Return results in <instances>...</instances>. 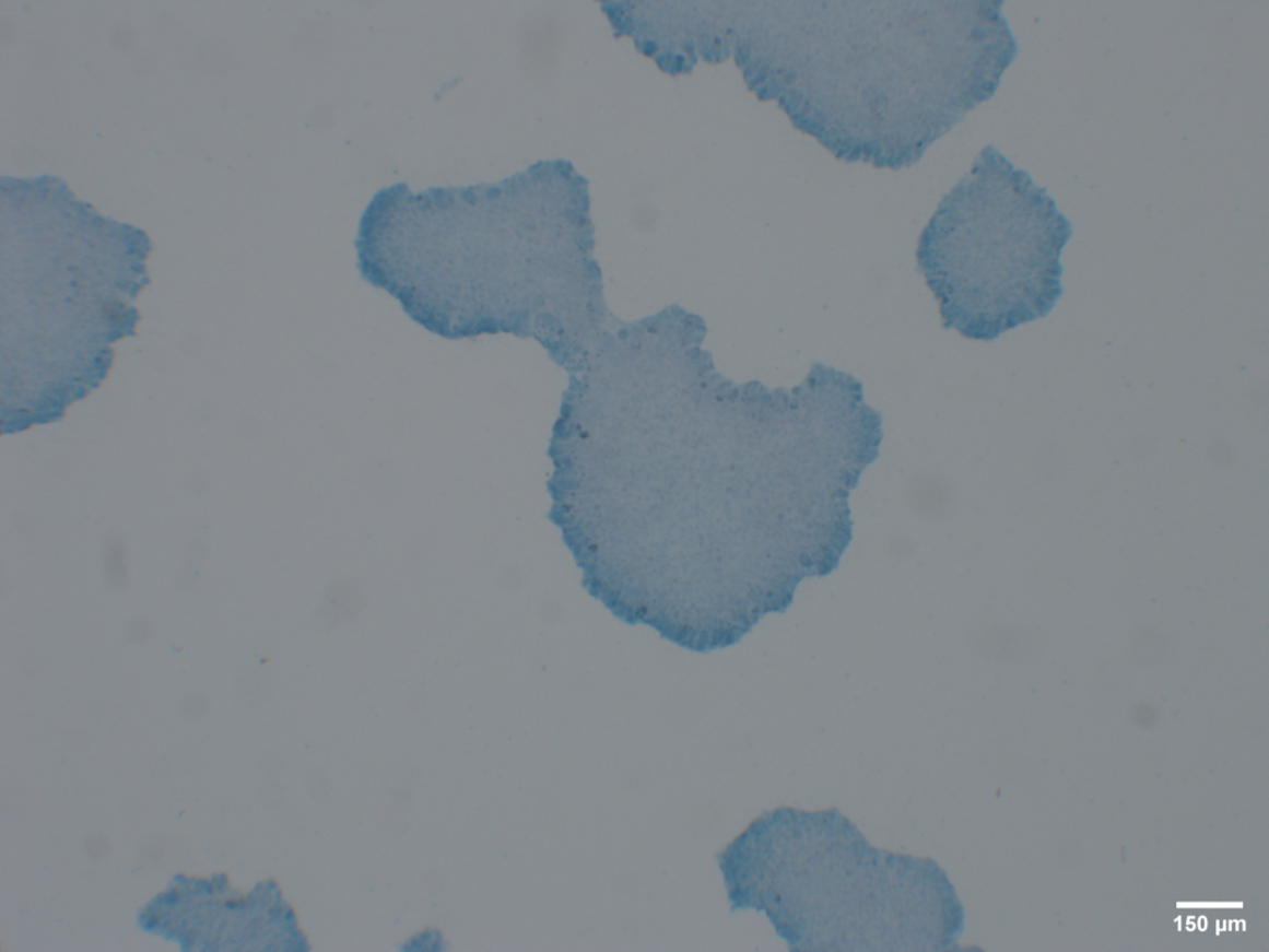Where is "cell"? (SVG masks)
<instances>
[{
  "instance_id": "6da1fadb",
  "label": "cell",
  "mask_w": 1269,
  "mask_h": 952,
  "mask_svg": "<svg viewBox=\"0 0 1269 952\" xmlns=\"http://www.w3.org/2000/svg\"><path fill=\"white\" fill-rule=\"evenodd\" d=\"M999 5L772 4L764 91L836 158L906 168L994 95L1013 58Z\"/></svg>"
},
{
  "instance_id": "7a4b0ae2",
  "label": "cell",
  "mask_w": 1269,
  "mask_h": 952,
  "mask_svg": "<svg viewBox=\"0 0 1269 952\" xmlns=\"http://www.w3.org/2000/svg\"><path fill=\"white\" fill-rule=\"evenodd\" d=\"M718 863L731 912H764L791 951H940L965 926L933 859L870 845L837 808L765 811Z\"/></svg>"
},
{
  "instance_id": "3957f363",
  "label": "cell",
  "mask_w": 1269,
  "mask_h": 952,
  "mask_svg": "<svg viewBox=\"0 0 1269 952\" xmlns=\"http://www.w3.org/2000/svg\"><path fill=\"white\" fill-rule=\"evenodd\" d=\"M1013 166L992 148L941 201L919 238V272L944 329L990 341L1048 316L1061 295L1062 219L1032 225L1009 200Z\"/></svg>"
},
{
  "instance_id": "277c9868",
  "label": "cell",
  "mask_w": 1269,
  "mask_h": 952,
  "mask_svg": "<svg viewBox=\"0 0 1269 952\" xmlns=\"http://www.w3.org/2000/svg\"><path fill=\"white\" fill-rule=\"evenodd\" d=\"M364 588L352 579H341L331 585L322 599V615L333 623H348L363 613L365 607Z\"/></svg>"
},
{
  "instance_id": "5b68a950",
  "label": "cell",
  "mask_w": 1269,
  "mask_h": 952,
  "mask_svg": "<svg viewBox=\"0 0 1269 952\" xmlns=\"http://www.w3.org/2000/svg\"><path fill=\"white\" fill-rule=\"evenodd\" d=\"M1127 650L1129 656L1142 662L1160 661L1168 653L1171 642L1161 627L1141 625L1128 635Z\"/></svg>"
},
{
  "instance_id": "8992f818",
  "label": "cell",
  "mask_w": 1269,
  "mask_h": 952,
  "mask_svg": "<svg viewBox=\"0 0 1269 952\" xmlns=\"http://www.w3.org/2000/svg\"><path fill=\"white\" fill-rule=\"evenodd\" d=\"M105 568L109 584L122 587L126 580V550L122 540L116 536L106 543Z\"/></svg>"
},
{
  "instance_id": "52a82bcc",
  "label": "cell",
  "mask_w": 1269,
  "mask_h": 952,
  "mask_svg": "<svg viewBox=\"0 0 1269 952\" xmlns=\"http://www.w3.org/2000/svg\"><path fill=\"white\" fill-rule=\"evenodd\" d=\"M128 631H129V635H128L129 639H131L136 643H141V642L145 640L148 637V626H146V624H143L142 622H136V624L132 623L131 625L128 626Z\"/></svg>"
}]
</instances>
